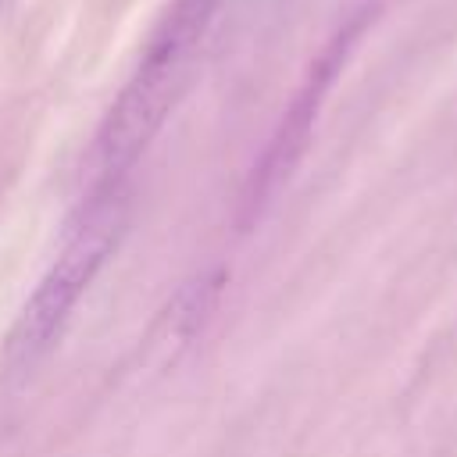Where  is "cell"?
Returning a JSON list of instances; mask_svg holds the SVG:
<instances>
[{"mask_svg": "<svg viewBox=\"0 0 457 457\" xmlns=\"http://www.w3.org/2000/svg\"><path fill=\"white\" fill-rule=\"evenodd\" d=\"M121 228H125L121 182L93 189V200L82 207L61 253L43 271L39 286L25 300L18 321L7 336L4 361L11 371H29L50 353V346L61 336V328L68 325L71 311L79 307V300L86 296V289L93 286V278L100 275L107 257L114 253Z\"/></svg>", "mask_w": 457, "mask_h": 457, "instance_id": "obj_1", "label": "cell"}, {"mask_svg": "<svg viewBox=\"0 0 457 457\" xmlns=\"http://www.w3.org/2000/svg\"><path fill=\"white\" fill-rule=\"evenodd\" d=\"M193 64H196V54L189 50L182 54L175 46H164V43L157 46L154 39H146L139 68L132 71L129 86L121 89V96L114 100V107L107 111L96 132V143H93L96 186L93 189L118 186L129 175V168L146 154V146L168 121L171 107L186 93L193 79Z\"/></svg>", "mask_w": 457, "mask_h": 457, "instance_id": "obj_2", "label": "cell"}, {"mask_svg": "<svg viewBox=\"0 0 457 457\" xmlns=\"http://www.w3.org/2000/svg\"><path fill=\"white\" fill-rule=\"evenodd\" d=\"M357 32H361V21L346 25V29L321 50V57L311 64V71H307L300 93L293 96L289 111L282 114V125L275 129V136H271V143H268V150H264V157H261V164H257V171H253L246 207H261V204L275 193V186L289 175V168L296 164V157L303 154L307 136H311V125H314V114H318V107H321V96L328 93L336 71L343 68L346 54H350V46H353V39H357Z\"/></svg>", "mask_w": 457, "mask_h": 457, "instance_id": "obj_3", "label": "cell"}]
</instances>
